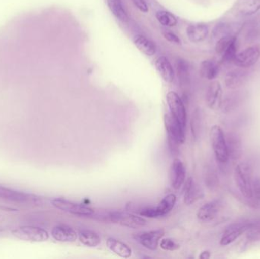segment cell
<instances>
[{"label": "cell", "instance_id": "32", "mask_svg": "<svg viewBox=\"0 0 260 259\" xmlns=\"http://www.w3.org/2000/svg\"><path fill=\"white\" fill-rule=\"evenodd\" d=\"M237 36H223L217 41L216 45H215V51L220 56H222L223 53L225 52L229 47V44L233 41L234 38H236Z\"/></svg>", "mask_w": 260, "mask_h": 259}, {"label": "cell", "instance_id": "20", "mask_svg": "<svg viewBox=\"0 0 260 259\" xmlns=\"http://www.w3.org/2000/svg\"><path fill=\"white\" fill-rule=\"evenodd\" d=\"M236 12L243 16H250L260 10V0H238Z\"/></svg>", "mask_w": 260, "mask_h": 259}, {"label": "cell", "instance_id": "10", "mask_svg": "<svg viewBox=\"0 0 260 259\" xmlns=\"http://www.w3.org/2000/svg\"><path fill=\"white\" fill-rule=\"evenodd\" d=\"M165 235V231L162 229L146 231L135 234L134 239L150 250H156L158 247L159 241Z\"/></svg>", "mask_w": 260, "mask_h": 259}, {"label": "cell", "instance_id": "5", "mask_svg": "<svg viewBox=\"0 0 260 259\" xmlns=\"http://www.w3.org/2000/svg\"><path fill=\"white\" fill-rule=\"evenodd\" d=\"M251 225V220H241L231 224L226 228L221 237V246H227L236 241L243 234L247 233Z\"/></svg>", "mask_w": 260, "mask_h": 259}, {"label": "cell", "instance_id": "33", "mask_svg": "<svg viewBox=\"0 0 260 259\" xmlns=\"http://www.w3.org/2000/svg\"><path fill=\"white\" fill-rule=\"evenodd\" d=\"M248 238L251 240H256L260 238V220H251V225L248 231Z\"/></svg>", "mask_w": 260, "mask_h": 259}, {"label": "cell", "instance_id": "18", "mask_svg": "<svg viewBox=\"0 0 260 259\" xmlns=\"http://www.w3.org/2000/svg\"><path fill=\"white\" fill-rule=\"evenodd\" d=\"M249 72L244 69H235L226 76V86L231 89H236L242 86L247 81Z\"/></svg>", "mask_w": 260, "mask_h": 259}, {"label": "cell", "instance_id": "3", "mask_svg": "<svg viewBox=\"0 0 260 259\" xmlns=\"http://www.w3.org/2000/svg\"><path fill=\"white\" fill-rule=\"evenodd\" d=\"M177 201L174 194L165 196L157 207H144V208H133L130 211L137 213L142 217L148 218H157L168 214L174 208Z\"/></svg>", "mask_w": 260, "mask_h": 259}, {"label": "cell", "instance_id": "22", "mask_svg": "<svg viewBox=\"0 0 260 259\" xmlns=\"http://www.w3.org/2000/svg\"><path fill=\"white\" fill-rule=\"evenodd\" d=\"M241 27L242 26L238 24L221 23L214 29L212 36L218 40L223 36H237V33L241 30Z\"/></svg>", "mask_w": 260, "mask_h": 259}, {"label": "cell", "instance_id": "31", "mask_svg": "<svg viewBox=\"0 0 260 259\" xmlns=\"http://www.w3.org/2000/svg\"><path fill=\"white\" fill-rule=\"evenodd\" d=\"M238 53V43H237V36L234 38L233 41H232L229 44V47L225 50L222 56H221V59L222 62H232L235 59Z\"/></svg>", "mask_w": 260, "mask_h": 259}, {"label": "cell", "instance_id": "12", "mask_svg": "<svg viewBox=\"0 0 260 259\" xmlns=\"http://www.w3.org/2000/svg\"><path fill=\"white\" fill-rule=\"evenodd\" d=\"M206 103L210 109L217 110L222 106L223 90L218 81H213L209 85L206 93Z\"/></svg>", "mask_w": 260, "mask_h": 259}, {"label": "cell", "instance_id": "13", "mask_svg": "<svg viewBox=\"0 0 260 259\" xmlns=\"http://www.w3.org/2000/svg\"><path fill=\"white\" fill-rule=\"evenodd\" d=\"M186 179V168L184 164L178 158H176L171 164L170 170L171 185L175 190H178L184 183Z\"/></svg>", "mask_w": 260, "mask_h": 259}, {"label": "cell", "instance_id": "7", "mask_svg": "<svg viewBox=\"0 0 260 259\" xmlns=\"http://www.w3.org/2000/svg\"><path fill=\"white\" fill-rule=\"evenodd\" d=\"M167 102H168L171 115L183 127L186 128L187 115H186V107H185L181 98L179 97L177 93L174 92V91H170L167 94Z\"/></svg>", "mask_w": 260, "mask_h": 259}, {"label": "cell", "instance_id": "36", "mask_svg": "<svg viewBox=\"0 0 260 259\" xmlns=\"http://www.w3.org/2000/svg\"><path fill=\"white\" fill-rule=\"evenodd\" d=\"M252 190L253 198L260 201V177H256L253 179Z\"/></svg>", "mask_w": 260, "mask_h": 259}, {"label": "cell", "instance_id": "35", "mask_svg": "<svg viewBox=\"0 0 260 259\" xmlns=\"http://www.w3.org/2000/svg\"><path fill=\"white\" fill-rule=\"evenodd\" d=\"M160 248L165 251H176L180 249V246L171 239H164L160 241Z\"/></svg>", "mask_w": 260, "mask_h": 259}, {"label": "cell", "instance_id": "16", "mask_svg": "<svg viewBox=\"0 0 260 259\" xmlns=\"http://www.w3.org/2000/svg\"><path fill=\"white\" fill-rule=\"evenodd\" d=\"M0 199L12 201V202H18V203H27L31 201H36V197L31 195L22 193V192L16 191L12 189L0 186Z\"/></svg>", "mask_w": 260, "mask_h": 259}, {"label": "cell", "instance_id": "17", "mask_svg": "<svg viewBox=\"0 0 260 259\" xmlns=\"http://www.w3.org/2000/svg\"><path fill=\"white\" fill-rule=\"evenodd\" d=\"M52 237L59 242L71 243L76 241L78 237L77 233L71 227L66 225L55 226L51 231Z\"/></svg>", "mask_w": 260, "mask_h": 259}, {"label": "cell", "instance_id": "24", "mask_svg": "<svg viewBox=\"0 0 260 259\" xmlns=\"http://www.w3.org/2000/svg\"><path fill=\"white\" fill-rule=\"evenodd\" d=\"M106 244L110 250L121 258H129L132 255L131 249L127 245L120 240L114 238H108Z\"/></svg>", "mask_w": 260, "mask_h": 259}, {"label": "cell", "instance_id": "1", "mask_svg": "<svg viewBox=\"0 0 260 259\" xmlns=\"http://www.w3.org/2000/svg\"><path fill=\"white\" fill-rule=\"evenodd\" d=\"M165 129L168 133V145L173 154L178 152V147L183 144L186 140L185 130L183 127L171 114L165 116Z\"/></svg>", "mask_w": 260, "mask_h": 259}, {"label": "cell", "instance_id": "38", "mask_svg": "<svg viewBox=\"0 0 260 259\" xmlns=\"http://www.w3.org/2000/svg\"><path fill=\"white\" fill-rule=\"evenodd\" d=\"M165 39L168 40L170 42L176 43V44H180V40L177 35L174 34V33L171 32H165L164 33Z\"/></svg>", "mask_w": 260, "mask_h": 259}, {"label": "cell", "instance_id": "9", "mask_svg": "<svg viewBox=\"0 0 260 259\" xmlns=\"http://www.w3.org/2000/svg\"><path fill=\"white\" fill-rule=\"evenodd\" d=\"M260 58V48L258 46H252L237 53L233 62L239 68H247L254 65Z\"/></svg>", "mask_w": 260, "mask_h": 259}, {"label": "cell", "instance_id": "34", "mask_svg": "<svg viewBox=\"0 0 260 259\" xmlns=\"http://www.w3.org/2000/svg\"><path fill=\"white\" fill-rule=\"evenodd\" d=\"M193 116H192V123H191V128H192V135L195 138H197L198 136V133L200 130V113L198 111L196 110L193 113Z\"/></svg>", "mask_w": 260, "mask_h": 259}, {"label": "cell", "instance_id": "23", "mask_svg": "<svg viewBox=\"0 0 260 259\" xmlns=\"http://www.w3.org/2000/svg\"><path fill=\"white\" fill-rule=\"evenodd\" d=\"M155 67L165 82L171 83L174 81V68L165 56H160L156 60Z\"/></svg>", "mask_w": 260, "mask_h": 259}, {"label": "cell", "instance_id": "28", "mask_svg": "<svg viewBox=\"0 0 260 259\" xmlns=\"http://www.w3.org/2000/svg\"><path fill=\"white\" fill-rule=\"evenodd\" d=\"M107 3H108L110 10L117 19L123 21V22L128 21L129 17L123 7L122 0H107Z\"/></svg>", "mask_w": 260, "mask_h": 259}, {"label": "cell", "instance_id": "29", "mask_svg": "<svg viewBox=\"0 0 260 259\" xmlns=\"http://www.w3.org/2000/svg\"><path fill=\"white\" fill-rule=\"evenodd\" d=\"M177 71L181 86H186L189 85L190 81L189 75V66L188 62L184 59H179L177 61Z\"/></svg>", "mask_w": 260, "mask_h": 259}, {"label": "cell", "instance_id": "39", "mask_svg": "<svg viewBox=\"0 0 260 259\" xmlns=\"http://www.w3.org/2000/svg\"><path fill=\"white\" fill-rule=\"evenodd\" d=\"M211 254L209 251H204V252H202L200 255V258L201 259H208L210 258Z\"/></svg>", "mask_w": 260, "mask_h": 259}, {"label": "cell", "instance_id": "2", "mask_svg": "<svg viewBox=\"0 0 260 259\" xmlns=\"http://www.w3.org/2000/svg\"><path fill=\"white\" fill-rule=\"evenodd\" d=\"M234 177L237 187L243 196L247 199H253V170L247 163H241L235 167Z\"/></svg>", "mask_w": 260, "mask_h": 259}, {"label": "cell", "instance_id": "8", "mask_svg": "<svg viewBox=\"0 0 260 259\" xmlns=\"http://www.w3.org/2000/svg\"><path fill=\"white\" fill-rule=\"evenodd\" d=\"M108 217L111 221L128 228H143L147 225L145 219L126 211H113L108 214Z\"/></svg>", "mask_w": 260, "mask_h": 259}, {"label": "cell", "instance_id": "11", "mask_svg": "<svg viewBox=\"0 0 260 259\" xmlns=\"http://www.w3.org/2000/svg\"><path fill=\"white\" fill-rule=\"evenodd\" d=\"M13 233L18 238L33 242H44L49 238L48 233L45 230L37 227H21Z\"/></svg>", "mask_w": 260, "mask_h": 259}, {"label": "cell", "instance_id": "30", "mask_svg": "<svg viewBox=\"0 0 260 259\" xmlns=\"http://www.w3.org/2000/svg\"><path fill=\"white\" fill-rule=\"evenodd\" d=\"M157 19L159 22L167 27H174L177 24V19L171 12L167 11H159L156 14Z\"/></svg>", "mask_w": 260, "mask_h": 259}, {"label": "cell", "instance_id": "37", "mask_svg": "<svg viewBox=\"0 0 260 259\" xmlns=\"http://www.w3.org/2000/svg\"><path fill=\"white\" fill-rule=\"evenodd\" d=\"M133 3L139 10L142 12H148V7L145 0H133Z\"/></svg>", "mask_w": 260, "mask_h": 259}, {"label": "cell", "instance_id": "21", "mask_svg": "<svg viewBox=\"0 0 260 259\" xmlns=\"http://www.w3.org/2000/svg\"><path fill=\"white\" fill-rule=\"evenodd\" d=\"M209 27L204 24H190L186 29L188 38L192 42L199 43L204 41L209 34Z\"/></svg>", "mask_w": 260, "mask_h": 259}, {"label": "cell", "instance_id": "15", "mask_svg": "<svg viewBox=\"0 0 260 259\" xmlns=\"http://www.w3.org/2000/svg\"><path fill=\"white\" fill-rule=\"evenodd\" d=\"M229 159L238 161L242 155V141L236 132H229L226 136Z\"/></svg>", "mask_w": 260, "mask_h": 259}, {"label": "cell", "instance_id": "26", "mask_svg": "<svg viewBox=\"0 0 260 259\" xmlns=\"http://www.w3.org/2000/svg\"><path fill=\"white\" fill-rule=\"evenodd\" d=\"M219 65L213 60H205L200 65V73L205 79L213 80L219 73Z\"/></svg>", "mask_w": 260, "mask_h": 259}, {"label": "cell", "instance_id": "27", "mask_svg": "<svg viewBox=\"0 0 260 259\" xmlns=\"http://www.w3.org/2000/svg\"><path fill=\"white\" fill-rule=\"evenodd\" d=\"M79 238L81 243L88 247H96L101 243V238L99 234L89 230L81 231L79 234Z\"/></svg>", "mask_w": 260, "mask_h": 259}, {"label": "cell", "instance_id": "6", "mask_svg": "<svg viewBox=\"0 0 260 259\" xmlns=\"http://www.w3.org/2000/svg\"><path fill=\"white\" fill-rule=\"evenodd\" d=\"M51 203L55 208L74 215L88 217L94 214V211L92 208L80 204L75 203L65 199H53L51 201Z\"/></svg>", "mask_w": 260, "mask_h": 259}, {"label": "cell", "instance_id": "4", "mask_svg": "<svg viewBox=\"0 0 260 259\" xmlns=\"http://www.w3.org/2000/svg\"><path fill=\"white\" fill-rule=\"evenodd\" d=\"M210 140L218 162L223 164L229 162V156L226 135L219 126L215 125L212 126L210 131Z\"/></svg>", "mask_w": 260, "mask_h": 259}, {"label": "cell", "instance_id": "19", "mask_svg": "<svg viewBox=\"0 0 260 259\" xmlns=\"http://www.w3.org/2000/svg\"><path fill=\"white\" fill-rule=\"evenodd\" d=\"M184 191V202L186 205H192L203 196V192L192 178H189L186 181Z\"/></svg>", "mask_w": 260, "mask_h": 259}, {"label": "cell", "instance_id": "14", "mask_svg": "<svg viewBox=\"0 0 260 259\" xmlns=\"http://www.w3.org/2000/svg\"><path fill=\"white\" fill-rule=\"evenodd\" d=\"M221 207H222V202L220 199L211 201L205 204L199 209L197 217L201 221H211L216 217Z\"/></svg>", "mask_w": 260, "mask_h": 259}, {"label": "cell", "instance_id": "25", "mask_svg": "<svg viewBox=\"0 0 260 259\" xmlns=\"http://www.w3.org/2000/svg\"><path fill=\"white\" fill-rule=\"evenodd\" d=\"M135 45L146 56H153L156 53V45L152 41L143 35H137L134 40Z\"/></svg>", "mask_w": 260, "mask_h": 259}]
</instances>
